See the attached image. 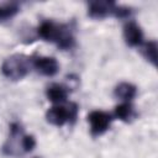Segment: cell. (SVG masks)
Instances as JSON below:
<instances>
[{
	"mask_svg": "<svg viewBox=\"0 0 158 158\" xmlns=\"http://www.w3.org/2000/svg\"><path fill=\"white\" fill-rule=\"evenodd\" d=\"M28 70H30V59L23 54H12L7 57L1 65V72L4 77L14 81L25 78Z\"/></svg>",
	"mask_w": 158,
	"mask_h": 158,
	"instance_id": "cell-1",
	"label": "cell"
},
{
	"mask_svg": "<svg viewBox=\"0 0 158 158\" xmlns=\"http://www.w3.org/2000/svg\"><path fill=\"white\" fill-rule=\"evenodd\" d=\"M78 116V106L74 102H69L68 105H54L46 112V118L51 125L63 126L69 122L73 123Z\"/></svg>",
	"mask_w": 158,
	"mask_h": 158,
	"instance_id": "cell-2",
	"label": "cell"
},
{
	"mask_svg": "<svg viewBox=\"0 0 158 158\" xmlns=\"http://www.w3.org/2000/svg\"><path fill=\"white\" fill-rule=\"evenodd\" d=\"M88 121L90 123V133L93 137H98L101 136L102 133H105L112 121V116L105 111L101 110H94L89 114L88 116Z\"/></svg>",
	"mask_w": 158,
	"mask_h": 158,
	"instance_id": "cell-3",
	"label": "cell"
},
{
	"mask_svg": "<svg viewBox=\"0 0 158 158\" xmlns=\"http://www.w3.org/2000/svg\"><path fill=\"white\" fill-rule=\"evenodd\" d=\"M68 26L67 25H58L53 21H43L37 30L38 36L48 42H54L57 44V42L59 41V38L63 36V33L67 31Z\"/></svg>",
	"mask_w": 158,
	"mask_h": 158,
	"instance_id": "cell-4",
	"label": "cell"
},
{
	"mask_svg": "<svg viewBox=\"0 0 158 158\" xmlns=\"http://www.w3.org/2000/svg\"><path fill=\"white\" fill-rule=\"evenodd\" d=\"M32 64H33V68L38 73H41V74H43L46 77H53V75H56L57 72H58V69H59L58 62L53 57H46V56L33 57Z\"/></svg>",
	"mask_w": 158,
	"mask_h": 158,
	"instance_id": "cell-5",
	"label": "cell"
},
{
	"mask_svg": "<svg viewBox=\"0 0 158 158\" xmlns=\"http://www.w3.org/2000/svg\"><path fill=\"white\" fill-rule=\"evenodd\" d=\"M123 38L131 47H138L143 42V32L135 21H128L123 26Z\"/></svg>",
	"mask_w": 158,
	"mask_h": 158,
	"instance_id": "cell-6",
	"label": "cell"
},
{
	"mask_svg": "<svg viewBox=\"0 0 158 158\" xmlns=\"http://www.w3.org/2000/svg\"><path fill=\"white\" fill-rule=\"evenodd\" d=\"M115 5L116 4L114 1H91L88 7V15L91 19L101 20L109 15H112Z\"/></svg>",
	"mask_w": 158,
	"mask_h": 158,
	"instance_id": "cell-7",
	"label": "cell"
},
{
	"mask_svg": "<svg viewBox=\"0 0 158 158\" xmlns=\"http://www.w3.org/2000/svg\"><path fill=\"white\" fill-rule=\"evenodd\" d=\"M46 95L48 98L49 101H52L56 105H60L67 100L68 96V86L63 85V84H58V83H53L51 84L47 90H46Z\"/></svg>",
	"mask_w": 158,
	"mask_h": 158,
	"instance_id": "cell-8",
	"label": "cell"
},
{
	"mask_svg": "<svg viewBox=\"0 0 158 158\" xmlns=\"http://www.w3.org/2000/svg\"><path fill=\"white\" fill-rule=\"evenodd\" d=\"M114 94H115V96H116L117 99H121V100H123V101H126V102H130V101L136 96L137 89H136V86H135L133 84L123 81V83H120V84L115 88Z\"/></svg>",
	"mask_w": 158,
	"mask_h": 158,
	"instance_id": "cell-9",
	"label": "cell"
},
{
	"mask_svg": "<svg viewBox=\"0 0 158 158\" xmlns=\"http://www.w3.org/2000/svg\"><path fill=\"white\" fill-rule=\"evenodd\" d=\"M114 115L116 118L123 121V122H128L133 116H135V110H133V106L131 102H122L120 105H117L115 107V111H114Z\"/></svg>",
	"mask_w": 158,
	"mask_h": 158,
	"instance_id": "cell-10",
	"label": "cell"
},
{
	"mask_svg": "<svg viewBox=\"0 0 158 158\" xmlns=\"http://www.w3.org/2000/svg\"><path fill=\"white\" fill-rule=\"evenodd\" d=\"M20 7L17 2H5L0 5V22L14 17L19 12Z\"/></svg>",
	"mask_w": 158,
	"mask_h": 158,
	"instance_id": "cell-11",
	"label": "cell"
},
{
	"mask_svg": "<svg viewBox=\"0 0 158 158\" xmlns=\"http://www.w3.org/2000/svg\"><path fill=\"white\" fill-rule=\"evenodd\" d=\"M143 56L149 63H152L153 65H157V42L156 41H148L144 44Z\"/></svg>",
	"mask_w": 158,
	"mask_h": 158,
	"instance_id": "cell-12",
	"label": "cell"
},
{
	"mask_svg": "<svg viewBox=\"0 0 158 158\" xmlns=\"http://www.w3.org/2000/svg\"><path fill=\"white\" fill-rule=\"evenodd\" d=\"M36 146V139L32 135H23L21 138V148L23 152H31Z\"/></svg>",
	"mask_w": 158,
	"mask_h": 158,
	"instance_id": "cell-13",
	"label": "cell"
},
{
	"mask_svg": "<svg viewBox=\"0 0 158 158\" xmlns=\"http://www.w3.org/2000/svg\"><path fill=\"white\" fill-rule=\"evenodd\" d=\"M131 15V9L127 6H121V5H115L112 10V16L117 19H127Z\"/></svg>",
	"mask_w": 158,
	"mask_h": 158,
	"instance_id": "cell-14",
	"label": "cell"
},
{
	"mask_svg": "<svg viewBox=\"0 0 158 158\" xmlns=\"http://www.w3.org/2000/svg\"><path fill=\"white\" fill-rule=\"evenodd\" d=\"M35 158H38V157H35Z\"/></svg>",
	"mask_w": 158,
	"mask_h": 158,
	"instance_id": "cell-15",
	"label": "cell"
}]
</instances>
